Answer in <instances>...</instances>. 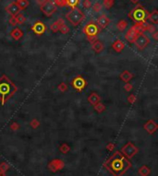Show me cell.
Returning a JSON list of instances; mask_svg holds the SVG:
<instances>
[{
    "label": "cell",
    "instance_id": "cell-1",
    "mask_svg": "<svg viewBox=\"0 0 158 176\" xmlns=\"http://www.w3.org/2000/svg\"><path fill=\"white\" fill-rule=\"evenodd\" d=\"M130 166V162L119 152H116L105 163V168L115 176H120Z\"/></svg>",
    "mask_w": 158,
    "mask_h": 176
},
{
    "label": "cell",
    "instance_id": "cell-2",
    "mask_svg": "<svg viewBox=\"0 0 158 176\" xmlns=\"http://www.w3.org/2000/svg\"><path fill=\"white\" fill-rule=\"evenodd\" d=\"M18 91V87L12 82V80L3 75L0 78V102L4 105L6 101L14 95Z\"/></svg>",
    "mask_w": 158,
    "mask_h": 176
},
{
    "label": "cell",
    "instance_id": "cell-3",
    "mask_svg": "<svg viewBox=\"0 0 158 176\" xmlns=\"http://www.w3.org/2000/svg\"><path fill=\"white\" fill-rule=\"evenodd\" d=\"M149 15L150 13L145 9L142 5H140V4L136 5V7L129 13V17L135 21V23H146Z\"/></svg>",
    "mask_w": 158,
    "mask_h": 176
},
{
    "label": "cell",
    "instance_id": "cell-4",
    "mask_svg": "<svg viewBox=\"0 0 158 176\" xmlns=\"http://www.w3.org/2000/svg\"><path fill=\"white\" fill-rule=\"evenodd\" d=\"M66 19L72 26L76 27L82 22V20L85 19V14L79 7H73L66 14Z\"/></svg>",
    "mask_w": 158,
    "mask_h": 176
},
{
    "label": "cell",
    "instance_id": "cell-5",
    "mask_svg": "<svg viewBox=\"0 0 158 176\" xmlns=\"http://www.w3.org/2000/svg\"><path fill=\"white\" fill-rule=\"evenodd\" d=\"M101 30L99 29V27L97 26L96 22L95 21H89V22L85 25L83 28V33L87 36V39L89 40V42H95V40H97V35L98 33L100 32Z\"/></svg>",
    "mask_w": 158,
    "mask_h": 176
},
{
    "label": "cell",
    "instance_id": "cell-6",
    "mask_svg": "<svg viewBox=\"0 0 158 176\" xmlns=\"http://www.w3.org/2000/svg\"><path fill=\"white\" fill-rule=\"evenodd\" d=\"M144 24L145 23H135L133 26H131L130 30L126 32L125 34V39L129 42L133 44L135 41L136 37L138 36V34L143 33L144 31Z\"/></svg>",
    "mask_w": 158,
    "mask_h": 176
},
{
    "label": "cell",
    "instance_id": "cell-7",
    "mask_svg": "<svg viewBox=\"0 0 158 176\" xmlns=\"http://www.w3.org/2000/svg\"><path fill=\"white\" fill-rule=\"evenodd\" d=\"M133 44L140 51H142L146 48L149 44H150V38L147 35H145L144 33H140L138 34V36L136 37Z\"/></svg>",
    "mask_w": 158,
    "mask_h": 176
},
{
    "label": "cell",
    "instance_id": "cell-8",
    "mask_svg": "<svg viewBox=\"0 0 158 176\" xmlns=\"http://www.w3.org/2000/svg\"><path fill=\"white\" fill-rule=\"evenodd\" d=\"M41 11L44 13L46 17H51L52 15L55 14V12L57 11V6L55 5L54 1L52 0H48L45 4H43L42 6H40Z\"/></svg>",
    "mask_w": 158,
    "mask_h": 176
},
{
    "label": "cell",
    "instance_id": "cell-9",
    "mask_svg": "<svg viewBox=\"0 0 158 176\" xmlns=\"http://www.w3.org/2000/svg\"><path fill=\"white\" fill-rule=\"evenodd\" d=\"M71 85L76 91L80 92V91H82L84 88L87 86V80L85 79L82 76L80 75L73 79V80L71 81Z\"/></svg>",
    "mask_w": 158,
    "mask_h": 176
},
{
    "label": "cell",
    "instance_id": "cell-10",
    "mask_svg": "<svg viewBox=\"0 0 158 176\" xmlns=\"http://www.w3.org/2000/svg\"><path fill=\"white\" fill-rule=\"evenodd\" d=\"M138 152V148L135 145L129 142L127 143L124 147L122 148V153L124 155H126L128 158H132L136 153Z\"/></svg>",
    "mask_w": 158,
    "mask_h": 176
},
{
    "label": "cell",
    "instance_id": "cell-11",
    "mask_svg": "<svg viewBox=\"0 0 158 176\" xmlns=\"http://www.w3.org/2000/svg\"><path fill=\"white\" fill-rule=\"evenodd\" d=\"M32 31L34 32L36 35L41 36L45 32L46 26H45V24L43 22V21L38 20V21H35V22L33 23V25L32 26Z\"/></svg>",
    "mask_w": 158,
    "mask_h": 176
},
{
    "label": "cell",
    "instance_id": "cell-12",
    "mask_svg": "<svg viewBox=\"0 0 158 176\" xmlns=\"http://www.w3.org/2000/svg\"><path fill=\"white\" fill-rule=\"evenodd\" d=\"M96 24L100 30H104L105 28H107L108 25L110 24V19L105 14H102L99 18L97 19Z\"/></svg>",
    "mask_w": 158,
    "mask_h": 176
},
{
    "label": "cell",
    "instance_id": "cell-13",
    "mask_svg": "<svg viewBox=\"0 0 158 176\" xmlns=\"http://www.w3.org/2000/svg\"><path fill=\"white\" fill-rule=\"evenodd\" d=\"M143 128L145 130H146L149 134H153L158 128V124H156V122L155 121V120H148V121L144 124L143 126Z\"/></svg>",
    "mask_w": 158,
    "mask_h": 176
},
{
    "label": "cell",
    "instance_id": "cell-14",
    "mask_svg": "<svg viewBox=\"0 0 158 176\" xmlns=\"http://www.w3.org/2000/svg\"><path fill=\"white\" fill-rule=\"evenodd\" d=\"M6 11L7 12L8 14H9L11 17H15L18 15L20 12V7H18V5H17L16 1L15 2H12L10 3L9 5L6 7Z\"/></svg>",
    "mask_w": 158,
    "mask_h": 176
},
{
    "label": "cell",
    "instance_id": "cell-15",
    "mask_svg": "<svg viewBox=\"0 0 158 176\" xmlns=\"http://www.w3.org/2000/svg\"><path fill=\"white\" fill-rule=\"evenodd\" d=\"M63 24H65V20H64L62 18H59V19H57V20H55V22H53L52 24L50 25V30L53 32L55 33V32H59V28H60V26Z\"/></svg>",
    "mask_w": 158,
    "mask_h": 176
},
{
    "label": "cell",
    "instance_id": "cell-16",
    "mask_svg": "<svg viewBox=\"0 0 158 176\" xmlns=\"http://www.w3.org/2000/svg\"><path fill=\"white\" fill-rule=\"evenodd\" d=\"M87 100H88V102L90 104L95 106L96 103H98V102L101 101V97L99 96V94H97L96 92H93L88 96Z\"/></svg>",
    "mask_w": 158,
    "mask_h": 176
},
{
    "label": "cell",
    "instance_id": "cell-17",
    "mask_svg": "<svg viewBox=\"0 0 158 176\" xmlns=\"http://www.w3.org/2000/svg\"><path fill=\"white\" fill-rule=\"evenodd\" d=\"M112 48L117 53H121L124 50V48H125V44L121 40H116L112 44Z\"/></svg>",
    "mask_w": 158,
    "mask_h": 176
},
{
    "label": "cell",
    "instance_id": "cell-18",
    "mask_svg": "<svg viewBox=\"0 0 158 176\" xmlns=\"http://www.w3.org/2000/svg\"><path fill=\"white\" fill-rule=\"evenodd\" d=\"M119 78H120V79L123 81V82L129 83L130 81L133 79V74L128 70H124L120 74V76H119Z\"/></svg>",
    "mask_w": 158,
    "mask_h": 176
},
{
    "label": "cell",
    "instance_id": "cell-19",
    "mask_svg": "<svg viewBox=\"0 0 158 176\" xmlns=\"http://www.w3.org/2000/svg\"><path fill=\"white\" fill-rule=\"evenodd\" d=\"M92 49L95 51V53H97V54L101 53L102 51L104 50V44H103V42H102L101 41H99L98 39L95 40V42H92Z\"/></svg>",
    "mask_w": 158,
    "mask_h": 176
},
{
    "label": "cell",
    "instance_id": "cell-20",
    "mask_svg": "<svg viewBox=\"0 0 158 176\" xmlns=\"http://www.w3.org/2000/svg\"><path fill=\"white\" fill-rule=\"evenodd\" d=\"M10 36L13 38L14 40L19 41L20 38L23 36V32L20 28H14L10 32Z\"/></svg>",
    "mask_w": 158,
    "mask_h": 176
},
{
    "label": "cell",
    "instance_id": "cell-21",
    "mask_svg": "<svg viewBox=\"0 0 158 176\" xmlns=\"http://www.w3.org/2000/svg\"><path fill=\"white\" fill-rule=\"evenodd\" d=\"M148 19H150V21L153 25L158 24V11L156 9L153 10L152 13H150V15H149Z\"/></svg>",
    "mask_w": 158,
    "mask_h": 176
},
{
    "label": "cell",
    "instance_id": "cell-22",
    "mask_svg": "<svg viewBox=\"0 0 158 176\" xmlns=\"http://www.w3.org/2000/svg\"><path fill=\"white\" fill-rule=\"evenodd\" d=\"M16 3L18 7H20V10H24L29 7L30 3H29V0H16Z\"/></svg>",
    "mask_w": 158,
    "mask_h": 176
},
{
    "label": "cell",
    "instance_id": "cell-23",
    "mask_svg": "<svg viewBox=\"0 0 158 176\" xmlns=\"http://www.w3.org/2000/svg\"><path fill=\"white\" fill-rule=\"evenodd\" d=\"M144 31L148 32L150 34H153V32H157V29L153 24H148V23H145L144 24Z\"/></svg>",
    "mask_w": 158,
    "mask_h": 176
},
{
    "label": "cell",
    "instance_id": "cell-24",
    "mask_svg": "<svg viewBox=\"0 0 158 176\" xmlns=\"http://www.w3.org/2000/svg\"><path fill=\"white\" fill-rule=\"evenodd\" d=\"M128 27V22L125 19H121L119 20L117 24V28L119 32H123L124 30H126V28Z\"/></svg>",
    "mask_w": 158,
    "mask_h": 176
},
{
    "label": "cell",
    "instance_id": "cell-25",
    "mask_svg": "<svg viewBox=\"0 0 158 176\" xmlns=\"http://www.w3.org/2000/svg\"><path fill=\"white\" fill-rule=\"evenodd\" d=\"M92 8H93V11L95 12V13L98 14L102 11V9H103V5H102V3H100V2H96L93 5Z\"/></svg>",
    "mask_w": 158,
    "mask_h": 176
},
{
    "label": "cell",
    "instance_id": "cell-26",
    "mask_svg": "<svg viewBox=\"0 0 158 176\" xmlns=\"http://www.w3.org/2000/svg\"><path fill=\"white\" fill-rule=\"evenodd\" d=\"M80 4V0H66V6L70 7H77Z\"/></svg>",
    "mask_w": 158,
    "mask_h": 176
},
{
    "label": "cell",
    "instance_id": "cell-27",
    "mask_svg": "<svg viewBox=\"0 0 158 176\" xmlns=\"http://www.w3.org/2000/svg\"><path fill=\"white\" fill-rule=\"evenodd\" d=\"M93 108H95V110L97 112V113L102 114V113H103V112L105 110V106L100 101V102H98V103H96L95 106H93Z\"/></svg>",
    "mask_w": 158,
    "mask_h": 176
},
{
    "label": "cell",
    "instance_id": "cell-28",
    "mask_svg": "<svg viewBox=\"0 0 158 176\" xmlns=\"http://www.w3.org/2000/svg\"><path fill=\"white\" fill-rule=\"evenodd\" d=\"M15 19L17 21V24H23L25 21H26V18L23 16V14H21V13H19L17 16H15Z\"/></svg>",
    "mask_w": 158,
    "mask_h": 176
},
{
    "label": "cell",
    "instance_id": "cell-29",
    "mask_svg": "<svg viewBox=\"0 0 158 176\" xmlns=\"http://www.w3.org/2000/svg\"><path fill=\"white\" fill-rule=\"evenodd\" d=\"M115 3V0H103V7H105L106 9H110L111 7H113Z\"/></svg>",
    "mask_w": 158,
    "mask_h": 176
},
{
    "label": "cell",
    "instance_id": "cell-30",
    "mask_svg": "<svg viewBox=\"0 0 158 176\" xmlns=\"http://www.w3.org/2000/svg\"><path fill=\"white\" fill-rule=\"evenodd\" d=\"M139 173H140V175H142V176H147L149 173H150V170H149V168H147L146 166H143L140 169Z\"/></svg>",
    "mask_w": 158,
    "mask_h": 176
},
{
    "label": "cell",
    "instance_id": "cell-31",
    "mask_svg": "<svg viewBox=\"0 0 158 176\" xmlns=\"http://www.w3.org/2000/svg\"><path fill=\"white\" fill-rule=\"evenodd\" d=\"M30 126H32V128H33V129H36V128L40 126V122H39V120L34 118V119H32L31 123H30Z\"/></svg>",
    "mask_w": 158,
    "mask_h": 176
},
{
    "label": "cell",
    "instance_id": "cell-32",
    "mask_svg": "<svg viewBox=\"0 0 158 176\" xmlns=\"http://www.w3.org/2000/svg\"><path fill=\"white\" fill-rule=\"evenodd\" d=\"M59 32H60L62 34H67L70 32V28L67 26L66 24H63L60 26V28H59Z\"/></svg>",
    "mask_w": 158,
    "mask_h": 176
},
{
    "label": "cell",
    "instance_id": "cell-33",
    "mask_svg": "<svg viewBox=\"0 0 158 176\" xmlns=\"http://www.w3.org/2000/svg\"><path fill=\"white\" fill-rule=\"evenodd\" d=\"M58 89L61 92H66L68 91V85L65 82H61L60 84L58 85Z\"/></svg>",
    "mask_w": 158,
    "mask_h": 176
},
{
    "label": "cell",
    "instance_id": "cell-34",
    "mask_svg": "<svg viewBox=\"0 0 158 176\" xmlns=\"http://www.w3.org/2000/svg\"><path fill=\"white\" fill-rule=\"evenodd\" d=\"M54 3L57 7H66V0H55Z\"/></svg>",
    "mask_w": 158,
    "mask_h": 176
},
{
    "label": "cell",
    "instance_id": "cell-35",
    "mask_svg": "<svg viewBox=\"0 0 158 176\" xmlns=\"http://www.w3.org/2000/svg\"><path fill=\"white\" fill-rule=\"evenodd\" d=\"M82 6H83V7L86 8V9H89L90 7H92V2H91V0H83Z\"/></svg>",
    "mask_w": 158,
    "mask_h": 176
},
{
    "label": "cell",
    "instance_id": "cell-36",
    "mask_svg": "<svg viewBox=\"0 0 158 176\" xmlns=\"http://www.w3.org/2000/svg\"><path fill=\"white\" fill-rule=\"evenodd\" d=\"M10 129L13 130V131H17L18 129H20V124L16 122H13L10 124Z\"/></svg>",
    "mask_w": 158,
    "mask_h": 176
},
{
    "label": "cell",
    "instance_id": "cell-37",
    "mask_svg": "<svg viewBox=\"0 0 158 176\" xmlns=\"http://www.w3.org/2000/svg\"><path fill=\"white\" fill-rule=\"evenodd\" d=\"M136 100H137V98H136L135 95H133V94H131V95H130L129 97H128V101L130 102V103L133 104L134 102L136 101Z\"/></svg>",
    "mask_w": 158,
    "mask_h": 176
},
{
    "label": "cell",
    "instance_id": "cell-38",
    "mask_svg": "<svg viewBox=\"0 0 158 176\" xmlns=\"http://www.w3.org/2000/svg\"><path fill=\"white\" fill-rule=\"evenodd\" d=\"M60 150L63 153H67L68 151L70 150V147L68 146L67 144H63L61 147H60Z\"/></svg>",
    "mask_w": 158,
    "mask_h": 176
},
{
    "label": "cell",
    "instance_id": "cell-39",
    "mask_svg": "<svg viewBox=\"0 0 158 176\" xmlns=\"http://www.w3.org/2000/svg\"><path fill=\"white\" fill-rule=\"evenodd\" d=\"M124 89H125L126 91H131L132 89H133V86H132L130 82L129 83H126L125 86H124Z\"/></svg>",
    "mask_w": 158,
    "mask_h": 176
},
{
    "label": "cell",
    "instance_id": "cell-40",
    "mask_svg": "<svg viewBox=\"0 0 158 176\" xmlns=\"http://www.w3.org/2000/svg\"><path fill=\"white\" fill-rule=\"evenodd\" d=\"M9 24L11 25V26H16L17 25V21L15 19V17H11V18L9 19Z\"/></svg>",
    "mask_w": 158,
    "mask_h": 176
},
{
    "label": "cell",
    "instance_id": "cell-41",
    "mask_svg": "<svg viewBox=\"0 0 158 176\" xmlns=\"http://www.w3.org/2000/svg\"><path fill=\"white\" fill-rule=\"evenodd\" d=\"M46 1H48V0H35V2H36L39 6H42L43 4H45Z\"/></svg>",
    "mask_w": 158,
    "mask_h": 176
},
{
    "label": "cell",
    "instance_id": "cell-42",
    "mask_svg": "<svg viewBox=\"0 0 158 176\" xmlns=\"http://www.w3.org/2000/svg\"><path fill=\"white\" fill-rule=\"evenodd\" d=\"M152 36H153V39H155V41L158 40V32H153V33L152 34Z\"/></svg>",
    "mask_w": 158,
    "mask_h": 176
},
{
    "label": "cell",
    "instance_id": "cell-43",
    "mask_svg": "<svg viewBox=\"0 0 158 176\" xmlns=\"http://www.w3.org/2000/svg\"><path fill=\"white\" fill-rule=\"evenodd\" d=\"M130 1L132 4H135V5H138L139 2H140V0H130Z\"/></svg>",
    "mask_w": 158,
    "mask_h": 176
},
{
    "label": "cell",
    "instance_id": "cell-44",
    "mask_svg": "<svg viewBox=\"0 0 158 176\" xmlns=\"http://www.w3.org/2000/svg\"><path fill=\"white\" fill-rule=\"evenodd\" d=\"M107 148H108V149H112V148H114V145H113V144H109V145L107 146Z\"/></svg>",
    "mask_w": 158,
    "mask_h": 176
}]
</instances>
